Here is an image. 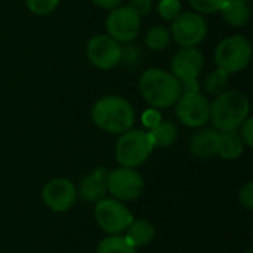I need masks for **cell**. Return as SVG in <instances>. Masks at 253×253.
<instances>
[{
    "label": "cell",
    "mask_w": 253,
    "mask_h": 253,
    "mask_svg": "<svg viewBox=\"0 0 253 253\" xmlns=\"http://www.w3.org/2000/svg\"><path fill=\"white\" fill-rule=\"evenodd\" d=\"M142 99L156 110H165L179 99L182 95L181 82L163 68H148L145 70L138 82Z\"/></svg>",
    "instance_id": "6da1fadb"
},
{
    "label": "cell",
    "mask_w": 253,
    "mask_h": 253,
    "mask_svg": "<svg viewBox=\"0 0 253 253\" xmlns=\"http://www.w3.org/2000/svg\"><path fill=\"white\" fill-rule=\"evenodd\" d=\"M90 117L96 127L113 135H122L135 125V110L132 104L117 95L98 99L90 110Z\"/></svg>",
    "instance_id": "7a4b0ae2"
},
{
    "label": "cell",
    "mask_w": 253,
    "mask_h": 253,
    "mask_svg": "<svg viewBox=\"0 0 253 253\" xmlns=\"http://www.w3.org/2000/svg\"><path fill=\"white\" fill-rule=\"evenodd\" d=\"M251 104L246 93L240 90H225L211 104V122L219 132L239 130L249 117Z\"/></svg>",
    "instance_id": "3957f363"
},
{
    "label": "cell",
    "mask_w": 253,
    "mask_h": 253,
    "mask_svg": "<svg viewBox=\"0 0 253 253\" xmlns=\"http://www.w3.org/2000/svg\"><path fill=\"white\" fill-rule=\"evenodd\" d=\"M154 147L148 133L141 129H130L120 135L116 144V160L123 168L136 169L142 166L151 156Z\"/></svg>",
    "instance_id": "277c9868"
},
{
    "label": "cell",
    "mask_w": 253,
    "mask_h": 253,
    "mask_svg": "<svg viewBox=\"0 0 253 253\" xmlns=\"http://www.w3.org/2000/svg\"><path fill=\"white\" fill-rule=\"evenodd\" d=\"M252 58L251 42L243 36H230L221 40L215 49V64L227 74H236L245 70Z\"/></svg>",
    "instance_id": "5b68a950"
},
{
    "label": "cell",
    "mask_w": 253,
    "mask_h": 253,
    "mask_svg": "<svg viewBox=\"0 0 253 253\" xmlns=\"http://www.w3.org/2000/svg\"><path fill=\"white\" fill-rule=\"evenodd\" d=\"M93 216L98 227L108 236L123 234L130 225V222L135 219L132 212L125 206V203L113 197H105L96 202Z\"/></svg>",
    "instance_id": "8992f818"
},
{
    "label": "cell",
    "mask_w": 253,
    "mask_h": 253,
    "mask_svg": "<svg viewBox=\"0 0 253 253\" xmlns=\"http://www.w3.org/2000/svg\"><path fill=\"white\" fill-rule=\"evenodd\" d=\"M108 194L120 202H133L139 199L144 193L145 182L144 178L136 169L132 168H117L108 172L107 179Z\"/></svg>",
    "instance_id": "52a82bcc"
},
{
    "label": "cell",
    "mask_w": 253,
    "mask_h": 253,
    "mask_svg": "<svg viewBox=\"0 0 253 253\" xmlns=\"http://www.w3.org/2000/svg\"><path fill=\"white\" fill-rule=\"evenodd\" d=\"M169 31L181 47H196L206 39L208 22L199 12H181Z\"/></svg>",
    "instance_id": "ba28073f"
},
{
    "label": "cell",
    "mask_w": 253,
    "mask_h": 253,
    "mask_svg": "<svg viewBox=\"0 0 253 253\" xmlns=\"http://www.w3.org/2000/svg\"><path fill=\"white\" fill-rule=\"evenodd\" d=\"M107 34L119 43L132 42L141 28V16L129 6H117L111 9L105 19Z\"/></svg>",
    "instance_id": "9c48e42d"
},
{
    "label": "cell",
    "mask_w": 253,
    "mask_h": 253,
    "mask_svg": "<svg viewBox=\"0 0 253 253\" xmlns=\"http://www.w3.org/2000/svg\"><path fill=\"white\" fill-rule=\"evenodd\" d=\"M175 114L187 127H203L211 120V102L200 92L182 93L175 102Z\"/></svg>",
    "instance_id": "30bf717a"
},
{
    "label": "cell",
    "mask_w": 253,
    "mask_h": 253,
    "mask_svg": "<svg viewBox=\"0 0 253 253\" xmlns=\"http://www.w3.org/2000/svg\"><path fill=\"white\" fill-rule=\"evenodd\" d=\"M86 55L93 67L99 70H111L122 61L123 49L120 43L108 34H96L87 42Z\"/></svg>",
    "instance_id": "8fae6325"
},
{
    "label": "cell",
    "mask_w": 253,
    "mask_h": 253,
    "mask_svg": "<svg viewBox=\"0 0 253 253\" xmlns=\"http://www.w3.org/2000/svg\"><path fill=\"white\" fill-rule=\"evenodd\" d=\"M42 200L47 209L56 213L70 211L77 200V190L67 178H53L44 184Z\"/></svg>",
    "instance_id": "7c38bea8"
},
{
    "label": "cell",
    "mask_w": 253,
    "mask_h": 253,
    "mask_svg": "<svg viewBox=\"0 0 253 253\" xmlns=\"http://www.w3.org/2000/svg\"><path fill=\"white\" fill-rule=\"evenodd\" d=\"M205 58L197 47H181L172 59V74L179 80L197 79L203 71Z\"/></svg>",
    "instance_id": "4fadbf2b"
},
{
    "label": "cell",
    "mask_w": 253,
    "mask_h": 253,
    "mask_svg": "<svg viewBox=\"0 0 253 253\" xmlns=\"http://www.w3.org/2000/svg\"><path fill=\"white\" fill-rule=\"evenodd\" d=\"M108 169L107 168H96L89 172L80 182V188L77 196H80L84 202L96 203L107 197V179H108Z\"/></svg>",
    "instance_id": "5bb4252c"
},
{
    "label": "cell",
    "mask_w": 253,
    "mask_h": 253,
    "mask_svg": "<svg viewBox=\"0 0 253 253\" xmlns=\"http://www.w3.org/2000/svg\"><path fill=\"white\" fill-rule=\"evenodd\" d=\"M219 130L205 127L197 130L190 139V151L199 159H212L216 156V142Z\"/></svg>",
    "instance_id": "9a60e30c"
},
{
    "label": "cell",
    "mask_w": 253,
    "mask_h": 253,
    "mask_svg": "<svg viewBox=\"0 0 253 253\" xmlns=\"http://www.w3.org/2000/svg\"><path fill=\"white\" fill-rule=\"evenodd\" d=\"M123 237L129 242L130 246L138 249L153 242L156 237V230L148 219H133L123 233Z\"/></svg>",
    "instance_id": "2e32d148"
},
{
    "label": "cell",
    "mask_w": 253,
    "mask_h": 253,
    "mask_svg": "<svg viewBox=\"0 0 253 253\" xmlns=\"http://www.w3.org/2000/svg\"><path fill=\"white\" fill-rule=\"evenodd\" d=\"M245 151V144L237 133V130L231 132H219L216 142V156L224 160L239 159Z\"/></svg>",
    "instance_id": "e0dca14e"
},
{
    "label": "cell",
    "mask_w": 253,
    "mask_h": 253,
    "mask_svg": "<svg viewBox=\"0 0 253 253\" xmlns=\"http://www.w3.org/2000/svg\"><path fill=\"white\" fill-rule=\"evenodd\" d=\"M219 12L227 24L233 27H243L251 18L249 0H225Z\"/></svg>",
    "instance_id": "ac0fdd59"
},
{
    "label": "cell",
    "mask_w": 253,
    "mask_h": 253,
    "mask_svg": "<svg viewBox=\"0 0 253 253\" xmlns=\"http://www.w3.org/2000/svg\"><path fill=\"white\" fill-rule=\"evenodd\" d=\"M147 133H148V138L154 148L156 147H160V148L170 147L178 139L176 126L170 122H163V120L159 125H156L154 127H151Z\"/></svg>",
    "instance_id": "d6986e66"
},
{
    "label": "cell",
    "mask_w": 253,
    "mask_h": 253,
    "mask_svg": "<svg viewBox=\"0 0 253 253\" xmlns=\"http://www.w3.org/2000/svg\"><path fill=\"white\" fill-rule=\"evenodd\" d=\"M170 31L165 25H153L145 34V44L150 50L162 52L170 43Z\"/></svg>",
    "instance_id": "ffe728a7"
},
{
    "label": "cell",
    "mask_w": 253,
    "mask_h": 253,
    "mask_svg": "<svg viewBox=\"0 0 253 253\" xmlns=\"http://www.w3.org/2000/svg\"><path fill=\"white\" fill-rule=\"evenodd\" d=\"M228 79H230V74H227L224 70L221 68H215L213 71H211L206 79L203 80V89L208 95L216 98L218 95H221L222 92L227 90V86H228Z\"/></svg>",
    "instance_id": "44dd1931"
},
{
    "label": "cell",
    "mask_w": 253,
    "mask_h": 253,
    "mask_svg": "<svg viewBox=\"0 0 253 253\" xmlns=\"http://www.w3.org/2000/svg\"><path fill=\"white\" fill-rule=\"evenodd\" d=\"M96 253H136V249L129 245L123 234H119L102 239L96 248Z\"/></svg>",
    "instance_id": "7402d4cb"
},
{
    "label": "cell",
    "mask_w": 253,
    "mask_h": 253,
    "mask_svg": "<svg viewBox=\"0 0 253 253\" xmlns=\"http://www.w3.org/2000/svg\"><path fill=\"white\" fill-rule=\"evenodd\" d=\"M157 12L162 19L172 22L182 12V3L181 0H160L157 6Z\"/></svg>",
    "instance_id": "603a6c76"
},
{
    "label": "cell",
    "mask_w": 253,
    "mask_h": 253,
    "mask_svg": "<svg viewBox=\"0 0 253 253\" xmlns=\"http://www.w3.org/2000/svg\"><path fill=\"white\" fill-rule=\"evenodd\" d=\"M59 0H25L27 7L34 13V15H49L52 13L56 6H58Z\"/></svg>",
    "instance_id": "cb8c5ba5"
},
{
    "label": "cell",
    "mask_w": 253,
    "mask_h": 253,
    "mask_svg": "<svg viewBox=\"0 0 253 253\" xmlns=\"http://www.w3.org/2000/svg\"><path fill=\"white\" fill-rule=\"evenodd\" d=\"M188 1L194 7L196 12L206 13V15L219 12V9L225 3V0H188Z\"/></svg>",
    "instance_id": "d4e9b609"
},
{
    "label": "cell",
    "mask_w": 253,
    "mask_h": 253,
    "mask_svg": "<svg viewBox=\"0 0 253 253\" xmlns=\"http://www.w3.org/2000/svg\"><path fill=\"white\" fill-rule=\"evenodd\" d=\"M240 138L245 144V147L252 148L253 147V119L249 116L242 125H240Z\"/></svg>",
    "instance_id": "484cf974"
},
{
    "label": "cell",
    "mask_w": 253,
    "mask_h": 253,
    "mask_svg": "<svg viewBox=\"0 0 253 253\" xmlns=\"http://www.w3.org/2000/svg\"><path fill=\"white\" fill-rule=\"evenodd\" d=\"M239 200L246 211L253 209V182L245 184L239 191Z\"/></svg>",
    "instance_id": "4316f807"
},
{
    "label": "cell",
    "mask_w": 253,
    "mask_h": 253,
    "mask_svg": "<svg viewBox=\"0 0 253 253\" xmlns=\"http://www.w3.org/2000/svg\"><path fill=\"white\" fill-rule=\"evenodd\" d=\"M129 6L139 15V16H145L151 12L153 9V0H130Z\"/></svg>",
    "instance_id": "83f0119b"
},
{
    "label": "cell",
    "mask_w": 253,
    "mask_h": 253,
    "mask_svg": "<svg viewBox=\"0 0 253 253\" xmlns=\"http://www.w3.org/2000/svg\"><path fill=\"white\" fill-rule=\"evenodd\" d=\"M160 122H162V116H160L159 110L150 108V110L144 111V114H142V123H144V126H147L148 129L154 127V126L159 125Z\"/></svg>",
    "instance_id": "f1b7e54d"
},
{
    "label": "cell",
    "mask_w": 253,
    "mask_h": 253,
    "mask_svg": "<svg viewBox=\"0 0 253 253\" xmlns=\"http://www.w3.org/2000/svg\"><path fill=\"white\" fill-rule=\"evenodd\" d=\"M181 90L182 93H197L200 92V83L197 79H190L181 82Z\"/></svg>",
    "instance_id": "f546056e"
},
{
    "label": "cell",
    "mask_w": 253,
    "mask_h": 253,
    "mask_svg": "<svg viewBox=\"0 0 253 253\" xmlns=\"http://www.w3.org/2000/svg\"><path fill=\"white\" fill-rule=\"evenodd\" d=\"M92 1H93V4H96L98 7H101V9H108V10L117 7V6H122V3H123V0H92Z\"/></svg>",
    "instance_id": "4dcf8cb0"
},
{
    "label": "cell",
    "mask_w": 253,
    "mask_h": 253,
    "mask_svg": "<svg viewBox=\"0 0 253 253\" xmlns=\"http://www.w3.org/2000/svg\"><path fill=\"white\" fill-rule=\"evenodd\" d=\"M245 253H253V251H248V252H245Z\"/></svg>",
    "instance_id": "1f68e13d"
}]
</instances>
